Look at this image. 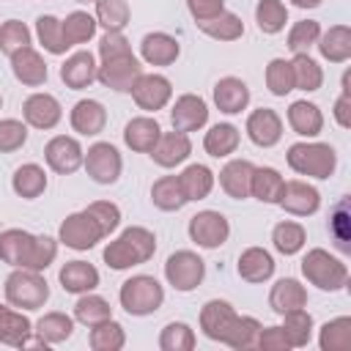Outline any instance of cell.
Wrapping results in <instances>:
<instances>
[{
    "mask_svg": "<svg viewBox=\"0 0 351 351\" xmlns=\"http://www.w3.org/2000/svg\"><path fill=\"white\" fill-rule=\"evenodd\" d=\"M156 252V239L148 228H140V225H132L126 228L115 241H110L104 247V263L110 269H132V266H140L145 261H151V255Z\"/></svg>",
    "mask_w": 351,
    "mask_h": 351,
    "instance_id": "cell-1",
    "label": "cell"
},
{
    "mask_svg": "<svg viewBox=\"0 0 351 351\" xmlns=\"http://www.w3.org/2000/svg\"><path fill=\"white\" fill-rule=\"evenodd\" d=\"M288 165L299 176H310V178L324 181L335 173L337 154L326 143H293L288 148Z\"/></svg>",
    "mask_w": 351,
    "mask_h": 351,
    "instance_id": "cell-2",
    "label": "cell"
},
{
    "mask_svg": "<svg viewBox=\"0 0 351 351\" xmlns=\"http://www.w3.org/2000/svg\"><path fill=\"white\" fill-rule=\"evenodd\" d=\"M118 299H121V307L129 313V315H151L162 307L165 302V288L159 285L156 277H148V274H134L129 277L121 291H118Z\"/></svg>",
    "mask_w": 351,
    "mask_h": 351,
    "instance_id": "cell-3",
    "label": "cell"
},
{
    "mask_svg": "<svg viewBox=\"0 0 351 351\" xmlns=\"http://www.w3.org/2000/svg\"><path fill=\"white\" fill-rule=\"evenodd\" d=\"M302 274L321 291H340L348 282V269L340 258L329 255L326 250L315 247L302 258Z\"/></svg>",
    "mask_w": 351,
    "mask_h": 351,
    "instance_id": "cell-4",
    "label": "cell"
},
{
    "mask_svg": "<svg viewBox=\"0 0 351 351\" xmlns=\"http://www.w3.org/2000/svg\"><path fill=\"white\" fill-rule=\"evenodd\" d=\"M5 299H8V304L22 307V310H38L49 299V285L41 277V271L16 269L5 280Z\"/></svg>",
    "mask_w": 351,
    "mask_h": 351,
    "instance_id": "cell-5",
    "label": "cell"
},
{
    "mask_svg": "<svg viewBox=\"0 0 351 351\" xmlns=\"http://www.w3.org/2000/svg\"><path fill=\"white\" fill-rule=\"evenodd\" d=\"M203 274H206V263H203V258H200L197 252H192V250H178V252H173V255L167 258V263H165V277H167V282H170L176 291H181V293L195 291V288L203 282Z\"/></svg>",
    "mask_w": 351,
    "mask_h": 351,
    "instance_id": "cell-6",
    "label": "cell"
},
{
    "mask_svg": "<svg viewBox=\"0 0 351 351\" xmlns=\"http://www.w3.org/2000/svg\"><path fill=\"white\" fill-rule=\"evenodd\" d=\"M140 74H143V66H140V60L134 58V52H123V55L107 58V60H101V66L96 69V80H99L104 88H112V90H118V93H129Z\"/></svg>",
    "mask_w": 351,
    "mask_h": 351,
    "instance_id": "cell-7",
    "label": "cell"
},
{
    "mask_svg": "<svg viewBox=\"0 0 351 351\" xmlns=\"http://www.w3.org/2000/svg\"><path fill=\"white\" fill-rule=\"evenodd\" d=\"M101 239H104V230H101V225L88 211L69 214L60 222V230H58V241L66 244L69 250H90Z\"/></svg>",
    "mask_w": 351,
    "mask_h": 351,
    "instance_id": "cell-8",
    "label": "cell"
},
{
    "mask_svg": "<svg viewBox=\"0 0 351 351\" xmlns=\"http://www.w3.org/2000/svg\"><path fill=\"white\" fill-rule=\"evenodd\" d=\"M82 165H85L88 176L96 184H115L118 176H121V167H123L121 154H118V148L112 143H96V145H90L88 154H85V159H82Z\"/></svg>",
    "mask_w": 351,
    "mask_h": 351,
    "instance_id": "cell-9",
    "label": "cell"
},
{
    "mask_svg": "<svg viewBox=\"0 0 351 351\" xmlns=\"http://www.w3.org/2000/svg\"><path fill=\"white\" fill-rule=\"evenodd\" d=\"M228 236H230V225L219 211H197L189 219V239L203 250H214L225 244Z\"/></svg>",
    "mask_w": 351,
    "mask_h": 351,
    "instance_id": "cell-10",
    "label": "cell"
},
{
    "mask_svg": "<svg viewBox=\"0 0 351 351\" xmlns=\"http://www.w3.org/2000/svg\"><path fill=\"white\" fill-rule=\"evenodd\" d=\"M129 93L134 96V104H137L140 110L156 112V110H162V107L170 101L173 85H170V80L162 77V74H140Z\"/></svg>",
    "mask_w": 351,
    "mask_h": 351,
    "instance_id": "cell-11",
    "label": "cell"
},
{
    "mask_svg": "<svg viewBox=\"0 0 351 351\" xmlns=\"http://www.w3.org/2000/svg\"><path fill=\"white\" fill-rule=\"evenodd\" d=\"M236 310L230 302L225 299H211L203 304L200 310V329L208 340H217V343H225L230 329H233V321H236Z\"/></svg>",
    "mask_w": 351,
    "mask_h": 351,
    "instance_id": "cell-12",
    "label": "cell"
},
{
    "mask_svg": "<svg viewBox=\"0 0 351 351\" xmlns=\"http://www.w3.org/2000/svg\"><path fill=\"white\" fill-rule=\"evenodd\" d=\"M44 156H47V165H49L55 173L69 176V173H74V170L82 165L85 151H82V145H80L74 137L58 134V137H52V140L47 143Z\"/></svg>",
    "mask_w": 351,
    "mask_h": 351,
    "instance_id": "cell-13",
    "label": "cell"
},
{
    "mask_svg": "<svg viewBox=\"0 0 351 351\" xmlns=\"http://www.w3.org/2000/svg\"><path fill=\"white\" fill-rule=\"evenodd\" d=\"M206 121H208V107L200 96L184 93V96L176 99V104L170 110V123H173L176 132H184V134L197 132L200 126H206Z\"/></svg>",
    "mask_w": 351,
    "mask_h": 351,
    "instance_id": "cell-14",
    "label": "cell"
},
{
    "mask_svg": "<svg viewBox=\"0 0 351 351\" xmlns=\"http://www.w3.org/2000/svg\"><path fill=\"white\" fill-rule=\"evenodd\" d=\"M33 247H36V236L19 228H8L0 233V261L16 269H27L30 258H33Z\"/></svg>",
    "mask_w": 351,
    "mask_h": 351,
    "instance_id": "cell-15",
    "label": "cell"
},
{
    "mask_svg": "<svg viewBox=\"0 0 351 351\" xmlns=\"http://www.w3.org/2000/svg\"><path fill=\"white\" fill-rule=\"evenodd\" d=\"M288 214L293 217H310L318 211L321 206V195L315 186H310L307 181H285L282 186V195H280V203Z\"/></svg>",
    "mask_w": 351,
    "mask_h": 351,
    "instance_id": "cell-16",
    "label": "cell"
},
{
    "mask_svg": "<svg viewBox=\"0 0 351 351\" xmlns=\"http://www.w3.org/2000/svg\"><path fill=\"white\" fill-rule=\"evenodd\" d=\"M247 134H250V140L258 148H271L282 137V121H280V115L274 110L261 107V110L250 112V118H247Z\"/></svg>",
    "mask_w": 351,
    "mask_h": 351,
    "instance_id": "cell-17",
    "label": "cell"
},
{
    "mask_svg": "<svg viewBox=\"0 0 351 351\" xmlns=\"http://www.w3.org/2000/svg\"><path fill=\"white\" fill-rule=\"evenodd\" d=\"M25 121L36 129H52L58 126V121L63 118V110H60V101L49 93H33L25 99Z\"/></svg>",
    "mask_w": 351,
    "mask_h": 351,
    "instance_id": "cell-18",
    "label": "cell"
},
{
    "mask_svg": "<svg viewBox=\"0 0 351 351\" xmlns=\"http://www.w3.org/2000/svg\"><path fill=\"white\" fill-rule=\"evenodd\" d=\"M189 154H192L189 137H186L184 132H176V129L159 134L156 145L151 148V156H154V162H156L159 167H176V165H181Z\"/></svg>",
    "mask_w": 351,
    "mask_h": 351,
    "instance_id": "cell-19",
    "label": "cell"
},
{
    "mask_svg": "<svg viewBox=\"0 0 351 351\" xmlns=\"http://www.w3.org/2000/svg\"><path fill=\"white\" fill-rule=\"evenodd\" d=\"M11 69H14V77L22 82V85H44L47 82V63L44 58L33 49V47H22L11 55Z\"/></svg>",
    "mask_w": 351,
    "mask_h": 351,
    "instance_id": "cell-20",
    "label": "cell"
},
{
    "mask_svg": "<svg viewBox=\"0 0 351 351\" xmlns=\"http://www.w3.org/2000/svg\"><path fill=\"white\" fill-rule=\"evenodd\" d=\"M96 69L99 66H96L93 55L88 49H82V52H74L71 58H66V63L60 66V80H63L66 88L82 90L96 80Z\"/></svg>",
    "mask_w": 351,
    "mask_h": 351,
    "instance_id": "cell-21",
    "label": "cell"
},
{
    "mask_svg": "<svg viewBox=\"0 0 351 351\" xmlns=\"http://www.w3.org/2000/svg\"><path fill=\"white\" fill-rule=\"evenodd\" d=\"M214 104L225 115H236L250 104V88L239 77H222L214 85Z\"/></svg>",
    "mask_w": 351,
    "mask_h": 351,
    "instance_id": "cell-22",
    "label": "cell"
},
{
    "mask_svg": "<svg viewBox=\"0 0 351 351\" xmlns=\"http://www.w3.org/2000/svg\"><path fill=\"white\" fill-rule=\"evenodd\" d=\"M255 165L250 159H233L219 170V186L228 192L233 200H244L250 195V181H252Z\"/></svg>",
    "mask_w": 351,
    "mask_h": 351,
    "instance_id": "cell-23",
    "label": "cell"
},
{
    "mask_svg": "<svg viewBox=\"0 0 351 351\" xmlns=\"http://www.w3.org/2000/svg\"><path fill=\"white\" fill-rule=\"evenodd\" d=\"M104 123H107V110H104L101 101H96V99H80L74 104V110H71V126H74V132H80L85 137H93V134H99L104 129Z\"/></svg>",
    "mask_w": 351,
    "mask_h": 351,
    "instance_id": "cell-24",
    "label": "cell"
},
{
    "mask_svg": "<svg viewBox=\"0 0 351 351\" xmlns=\"http://www.w3.org/2000/svg\"><path fill=\"white\" fill-rule=\"evenodd\" d=\"M178 52H181L178 41L167 33H148L140 44V55L148 66H170L178 58Z\"/></svg>",
    "mask_w": 351,
    "mask_h": 351,
    "instance_id": "cell-25",
    "label": "cell"
},
{
    "mask_svg": "<svg viewBox=\"0 0 351 351\" xmlns=\"http://www.w3.org/2000/svg\"><path fill=\"white\" fill-rule=\"evenodd\" d=\"M63 291L69 293H88L99 285V271L93 263H85V261H69L60 274H58Z\"/></svg>",
    "mask_w": 351,
    "mask_h": 351,
    "instance_id": "cell-26",
    "label": "cell"
},
{
    "mask_svg": "<svg viewBox=\"0 0 351 351\" xmlns=\"http://www.w3.org/2000/svg\"><path fill=\"white\" fill-rule=\"evenodd\" d=\"M307 304V291L299 280L293 277H282L271 285V293H269V307L274 313H288V310H296V307H304Z\"/></svg>",
    "mask_w": 351,
    "mask_h": 351,
    "instance_id": "cell-27",
    "label": "cell"
},
{
    "mask_svg": "<svg viewBox=\"0 0 351 351\" xmlns=\"http://www.w3.org/2000/svg\"><path fill=\"white\" fill-rule=\"evenodd\" d=\"M162 129L154 118L148 115H140V118H132L123 129V143L132 148V151H140V154H151V148L156 145Z\"/></svg>",
    "mask_w": 351,
    "mask_h": 351,
    "instance_id": "cell-28",
    "label": "cell"
},
{
    "mask_svg": "<svg viewBox=\"0 0 351 351\" xmlns=\"http://www.w3.org/2000/svg\"><path fill=\"white\" fill-rule=\"evenodd\" d=\"M239 277L247 282H263L274 274V258L263 247H250L239 255Z\"/></svg>",
    "mask_w": 351,
    "mask_h": 351,
    "instance_id": "cell-29",
    "label": "cell"
},
{
    "mask_svg": "<svg viewBox=\"0 0 351 351\" xmlns=\"http://www.w3.org/2000/svg\"><path fill=\"white\" fill-rule=\"evenodd\" d=\"M288 123H291V129H293L296 134H302V137H315V134H321V129H324V115H321L318 104L302 99V101H293V104L288 107Z\"/></svg>",
    "mask_w": 351,
    "mask_h": 351,
    "instance_id": "cell-30",
    "label": "cell"
},
{
    "mask_svg": "<svg viewBox=\"0 0 351 351\" xmlns=\"http://www.w3.org/2000/svg\"><path fill=\"white\" fill-rule=\"evenodd\" d=\"M318 49L329 63H346L351 58V30L348 25H335L324 36H318Z\"/></svg>",
    "mask_w": 351,
    "mask_h": 351,
    "instance_id": "cell-31",
    "label": "cell"
},
{
    "mask_svg": "<svg viewBox=\"0 0 351 351\" xmlns=\"http://www.w3.org/2000/svg\"><path fill=\"white\" fill-rule=\"evenodd\" d=\"M285 178L274 167H255L252 181H250V195L258 197L261 203H280Z\"/></svg>",
    "mask_w": 351,
    "mask_h": 351,
    "instance_id": "cell-32",
    "label": "cell"
},
{
    "mask_svg": "<svg viewBox=\"0 0 351 351\" xmlns=\"http://www.w3.org/2000/svg\"><path fill=\"white\" fill-rule=\"evenodd\" d=\"M280 329H282L285 340L291 343V348H304L313 337V315L304 307L288 310V313H282V326Z\"/></svg>",
    "mask_w": 351,
    "mask_h": 351,
    "instance_id": "cell-33",
    "label": "cell"
},
{
    "mask_svg": "<svg viewBox=\"0 0 351 351\" xmlns=\"http://www.w3.org/2000/svg\"><path fill=\"white\" fill-rule=\"evenodd\" d=\"M178 184H181V192L186 200H203L214 189V173L206 165H189L178 176Z\"/></svg>",
    "mask_w": 351,
    "mask_h": 351,
    "instance_id": "cell-34",
    "label": "cell"
},
{
    "mask_svg": "<svg viewBox=\"0 0 351 351\" xmlns=\"http://www.w3.org/2000/svg\"><path fill=\"white\" fill-rule=\"evenodd\" d=\"M30 332H33V326L22 313H16L11 307H0V343L22 348V343L30 337Z\"/></svg>",
    "mask_w": 351,
    "mask_h": 351,
    "instance_id": "cell-35",
    "label": "cell"
},
{
    "mask_svg": "<svg viewBox=\"0 0 351 351\" xmlns=\"http://www.w3.org/2000/svg\"><path fill=\"white\" fill-rule=\"evenodd\" d=\"M203 148L208 156L219 159V156H230L236 148H239V129L233 123H217L206 132V140H203Z\"/></svg>",
    "mask_w": 351,
    "mask_h": 351,
    "instance_id": "cell-36",
    "label": "cell"
},
{
    "mask_svg": "<svg viewBox=\"0 0 351 351\" xmlns=\"http://www.w3.org/2000/svg\"><path fill=\"white\" fill-rule=\"evenodd\" d=\"M11 186H14V192H16L19 197L33 200V197H38V195L47 189V173H44V167H38V165L27 162V165L16 167Z\"/></svg>",
    "mask_w": 351,
    "mask_h": 351,
    "instance_id": "cell-37",
    "label": "cell"
},
{
    "mask_svg": "<svg viewBox=\"0 0 351 351\" xmlns=\"http://www.w3.org/2000/svg\"><path fill=\"white\" fill-rule=\"evenodd\" d=\"M197 27L206 36L217 38V41H236V38L244 36V22L230 11H222V14L211 16V19H203V22H197Z\"/></svg>",
    "mask_w": 351,
    "mask_h": 351,
    "instance_id": "cell-38",
    "label": "cell"
},
{
    "mask_svg": "<svg viewBox=\"0 0 351 351\" xmlns=\"http://www.w3.org/2000/svg\"><path fill=\"white\" fill-rule=\"evenodd\" d=\"M318 346H321V351H348L351 348V318L340 315V318L326 321L321 326Z\"/></svg>",
    "mask_w": 351,
    "mask_h": 351,
    "instance_id": "cell-39",
    "label": "cell"
},
{
    "mask_svg": "<svg viewBox=\"0 0 351 351\" xmlns=\"http://www.w3.org/2000/svg\"><path fill=\"white\" fill-rule=\"evenodd\" d=\"M151 200H154V206L162 208V211H178V208L186 203V197H184V192H181V184H178V176H162L159 181H154V186H151Z\"/></svg>",
    "mask_w": 351,
    "mask_h": 351,
    "instance_id": "cell-40",
    "label": "cell"
},
{
    "mask_svg": "<svg viewBox=\"0 0 351 351\" xmlns=\"http://www.w3.org/2000/svg\"><path fill=\"white\" fill-rule=\"evenodd\" d=\"M74 318H77L80 324H85V326H96V324L112 318V307H110L107 299H101V296H96V293L88 291V293H82V296L77 299V304H74Z\"/></svg>",
    "mask_w": 351,
    "mask_h": 351,
    "instance_id": "cell-41",
    "label": "cell"
},
{
    "mask_svg": "<svg viewBox=\"0 0 351 351\" xmlns=\"http://www.w3.org/2000/svg\"><path fill=\"white\" fill-rule=\"evenodd\" d=\"M74 332V321L66 315V313H47L38 318L36 324V335L47 343V346H55V343H63L69 340Z\"/></svg>",
    "mask_w": 351,
    "mask_h": 351,
    "instance_id": "cell-42",
    "label": "cell"
},
{
    "mask_svg": "<svg viewBox=\"0 0 351 351\" xmlns=\"http://www.w3.org/2000/svg\"><path fill=\"white\" fill-rule=\"evenodd\" d=\"M291 71H293V88H299V90H307L310 93V90H318L321 82H324L321 66L307 52H302V55H296L291 60Z\"/></svg>",
    "mask_w": 351,
    "mask_h": 351,
    "instance_id": "cell-43",
    "label": "cell"
},
{
    "mask_svg": "<svg viewBox=\"0 0 351 351\" xmlns=\"http://www.w3.org/2000/svg\"><path fill=\"white\" fill-rule=\"evenodd\" d=\"M271 241H274V250H277V252H282V255H296V252L304 247L307 233H304V228H302L299 222L285 219V222H277V225H274Z\"/></svg>",
    "mask_w": 351,
    "mask_h": 351,
    "instance_id": "cell-44",
    "label": "cell"
},
{
    "mask_svg": "<svg viewBox=\"0 0 351 351\" xmlns=\"http://www.w3.org/2000/svg\"><path fill=\"white\" fill-rule=\"evenodd\" d=\"M60 27H63L66 44L74 47V44H85V41L93 38V33H96V19H93L88 11H71V14L60 22Z\"/></svg>",
    "mask_w": 351,
    "mask_h": 351,
    "instance_id": "cell-45",
    "label": "cell"
},
{
    "mask_svg": "<svg viewBox=\"0 0 351 351\" xmlns=\"http://www.w3.org/2000/svg\"><path fill=\"white\" fill-rule=\"evenodd\" d=\"M126 343V332L118 321L107 318L96 326H90V348L93 351H118Z\"/></svg>",
    "mask_w": 351,
    "mask_h": 351,
    "instance_id": "cell-46",
    "label": "cell"
},
{
    "mask_svg": "<svg viewBox=\"0 0 351 351\" xmlns=\"http://www.w3.org/2000/svg\"><path fill=\"white\" fill-rule=\"evenodd\" d=\"M255 22L261 27V33L274 36L285 27L288 22V8L282 5V0H261L255 8Z\"/></svg>",
    "mask_w": 351,
    "mask_h": 351,
    "instance_id": "cell-47",
    "label": "cell"
},
{
    "mask_svg": "<svg viewBox=\"0 0 351 351\" xmlns=\"http://www.w3.org/2000/svg\"><path fill=\"white\" fill-rule=\"evenodd\" d=\"M36 33H38V41L44 44L47 52L52 55H63L69 49L66 38H63V27H60V19L52 16V14H44L36 19Z\"/></svg>",
    "mask_w": 351,
    "mask_h": 351,
    "instance_id": "cell-48",
    "label": "cell"
},
{
    "mask_svg": "<svg viewBox=\"0 0 351 351\" xmlns=\"http://www.w3.org/2000/svg\"><path fill=\"white\" fill-rule=\"evenodd\" d=\"M261 324L252 318V315H236V321H233V329H230V335H228V340H225V346H230V348H258V335H261Z\"/></svg>",
    "mask_w": 351,
    "mask_h": 351,
    "instance_id": "cell-49",
    "label": "cell"
},
{
    "mask_svg": "<svg viewBox=\"0 0 351 351\" xmlns=\"http://www.w3.org/2000/svg\"><path fill=\"white\" fill-rule=\"evenodd\" d=\"M195 343H197V340H195V332H192V326L184 324V321L167 324V326L162 329V335H159V348H162V351H192Z\"/></svg>",
    "mask_w": 351,
    "mask_h": 351,
    "instance_id": "cell-50",
    "label": "cell"
},
{
    "mask_svg": "<svg viewBox=\"0 0 351 351\" xmlns=\"http://www.w3.org/2000/svg\"><path fill=\"white\" fill-rule=\"evenodd\" d=\"M96 25L107 30H123L129 25V3L126 0H96Z\"/></svg>",
    "mask_w": 351,
    "mask_h": 351,
    "instance_id": "cell-51",
    "label": "cell"
},
{
    "mask_svg": "<svg viewBox=\"0 0 351 351\" xmlns=\"http://www.w3.org/2000/svg\"><path fill=\"white\" fill-rule=\"evenodd\" d=\"M266 88L274 96H285L293 90V71H291V60L285 58H274L266 66Z\"/></svg>",
    "mask_w": 351,
    "mask_h": 351,
    "instance_id": "cell-52",
    "label": "cell"
},
{
    "mask_svg": "<svg viewBox=\"0 0 351 351\" xmlns=\"http://www.w3.org/2000/svg\"><path fill=\"white\" fill-rule=\"evenodd\" d=\"M318 36H321V25L315 19H302L288 33V49L293 55H302V52H307L318 41Z\"/></svg>",
    "mask_w": 351,
    "mask_h": 351,
    "instance_id": "cell-53",
    "label": "cell"
},
{
    "mask_svg": "<svg viewBox=\"0 0 351 351\" xmlns=\"http://www.w3.org/2000/svg\"><path fill=\"white\" fill-rule=\"evenodd\" d=\"M22 47H30V30H27V25L19 22V19L3 22L0 25V52L14 55Z\"/></svg>",
    "mask_w": 351,
    "mask_h": 351,
    "instance_id": "cell-54",
    "label": "cell"
},
{
    "mask_svg": "<svg viewBox=\"0 0 351 351\" xmlns=\"http://www.w3.org/2000/svg\"><path fill=\"white\" fill-rule=\"evenodd\" d=\"M27 140V126L16 118H3L0 121V154H11L22 148Z\"/></svg>",
    "mask_w": 351,
    "mask_h": 351,
    "instance_id": "cell-55",
    "label": "cell"
},
{
    "mask_svg": "<svg viewBox=\"0 0 351 351\" xmlns=\"http://www.w3.org/2000/svg\"><path fill=\"white\" fill-rule=\"evenodd\" d=\"M85 211L101 225L104 236H110V233L121 225V208H118L115 203H110V200H96V203H90Z\"/></svg>",
    "mask_w": 351,
    "mask_h": 351,
    "instance_id": "cell-56",
    "label": "cell"
},
{
    "mask_svg": "<svg viewBox=\"0 0 351 351\" xmlns=\"http://www.w3.org/2000/svg\"><path fill=\"white\" fill-rule=\"evenodd\" d=\"M58 255V241L49 239V236H36V247H33V258H30V266L33 271H44Z\"/></svg>",
    "mask_w": 351,
    "mask_h": 351,
    "instance_id": "cell-57",
    "label": "cell"
},
{
    "mask_svg": "<svg viewBox=\"0 0 351 351\" xmlns=\"http://www.w3.org/2000/svg\"><path fill=\"white\" fill-rule=\"evenodd\" d=\"M123 52H132L126 36H123L121 30H107V36H104L101 44H99V55H101V60L115 58V55H123Z\"/></svg>",
    "mask_w": 351,
    "mask_h": 351,
    "instance_id": "cell-58",
    "label": "cell"
},
{
    "mask_svg": "<svg viewBox=\"0 0 351 351\" xmlns=\"http://www.w3.org/2000/svg\"><path fill=\"white\" fill-rule=\"evenodd\" d=\"M258 348H263V351H288L291 343L285 340V335H282L280 326H266L258 335Z\"/></svg>",
    "mask_w": 351,
    "mask_h": 351,
    "instance_id": "cell-59",
    "label": "cell"
},
{
    "mask_svg": "<svg viewBox=\"0 0 351 351\" xmlns=\"http://www.w3.org/2000/svg\"><path fill=\"white\" fill-rule=\"evenodd\" d=\"M186 8L197 22H203V19H211V16L222 14L225 0H186Z\"/></svg>",
    "mask_w": 351,
    "mask_h": 351,
    "instance_id": "cell-60",
    "label": "cell"
},
{
    "mask_svg": "<svg viewBox=\"0 0 351 351\" xmlns=\"http://www.w3.org/2000/svg\"><path fill=\"white\" fill-rule=\"evenodd\" d=\"M351 93H343L337 101H335V118H337V123L343 126V129H348L351 126Z\"/></svg>",
    "mask_w": 351,
    "mask_h": 351,
    "instance_id": "cell-61",
    "label": "cell"
},
{
    "mask_svg": "<svg viewBox=\"0 0 351 351\" xmlns=\"http://www.w3.org/2000/svg\"><path fill=\"white\" fill-rule=\"evenodd\" d=\"M293 5H299V8H315V5H321V0H291Z\"/></svg>",
    "mask_w": 351,
    "mask_h": 351,
    "instance_id": "cell-62",
    "label": "cell"
},
{
    "mask_svg": "<svg viewBox=\"0 0 351 351\" xmlns=\"http://www.w3.org/2000/svg\"><path fill=\"white\" fill-rule=\"evenodd\" d=\"M77 3H96V0H77Z\"/></svg>",
    "mask_w": 351,
    "mask_h": 351,
    "instance_id": "cell-63",
    "label": "cell"
},
{
    "mask_svg": "<svg viewBox=\"0 0 351 351\" xmlns=\"http://www.w3.org/2000/svg\"><path fill=\"white\" fill-rule=\"evenodd\" d=\"M0 107H3V96H0Z\"/></svg>",
    "mask_w": 351,
    "mask_h": 351,
    "instance_id": "cell-64",
    "label": "cell"
}]
</instances>
